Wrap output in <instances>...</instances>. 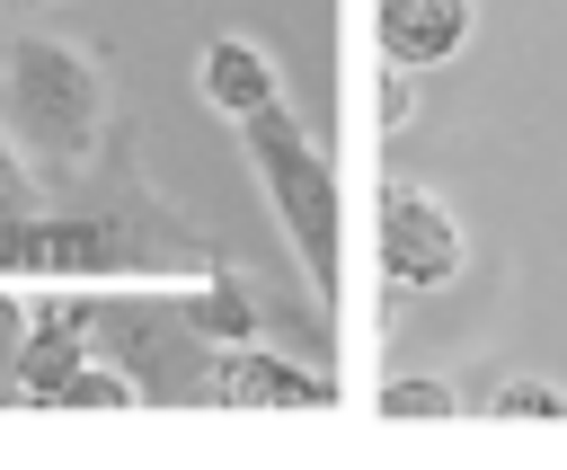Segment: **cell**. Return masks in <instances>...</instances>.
Returning <instances> with one entry per match:
<instances>
[{
	"label": "cell",
	"mask_w": 567,
	"mask_h": 470,
	"mask_svg": "<svg viewBox=\"0 0 567 470\" xmlns=\"http://www.w3.org/2000/svg\"><path fill=\"white\" fill-rule=\"evenodd\" d=\"M0 115H9V142L35 168L80 177L106 151L115 71H106V53H89L71 35H9V53H0Z\"/></svg>",
	"instance_id": "obj_1"
},
{
	"label": "cell",
	"mask_w": 567,
	"mask_h": 470,
	"mask_svg": "<svg viewBox=\"0 0 567 470\" xmlns=\"http://www.w3.org/2000/svg\"><path fill=\"white\" fill-rule=\"evenodd\" d=\"M239 151H248L257 186L275 195V213H284L292 248L328 275V257H337V177H328V160H319V142H310V124H301L284 98H266L257 115H239Z\"/></svg>",
	"instance_id": "obj_2"
},
{
	"label": "cell",
	"mask_w": 567,
	"mask_h": 470,
	"mask_svg": "<svg viewBox=\"0 0 567 470\" xmlns=\"http://www.w3.org/2000/svg\"><path fill=\"white\" fill-rule=\"evenodd\" d=\"M461 266H470L461 213L416 177H381V275L399 293H443L461 284Z\"/></svg>",
	"instance_id": "obj_3"
},
{
	"label": "cell",
	"mask_w": 567,
	"mask_h": 470,
	"mask_svg": "<svg viewBox=\"0 0 567 470\" xmlns=\"http://www.w3.org/2000/svg\"><path fill=\"white\" fill-rule=\"evenodd\" d=\"M204 399H221V408H337V381L292 364V355H266L257 337H239V346L204 355Z\"/></svg>",
	"instance_id": "obj_4"
},
{
	"label": "cell",
	"mask_w": 567,
	"mask_h": 470,
	"mask_svg": "<svg viewBox=\"0 0 567 470\" xmlns=\"http://www.w3.org/2000/svg\"><path fill=\"white\" fill-rule=\"evenodd\" d=\"M89 355H97V346H89V302H44V310H27L18 372H9V399H35V408H53V399H62V381H71Z\"/></svg>",
	"instance_id": "obj_5"
},
{
	"label": "cell",
	"mask_w": 567,
	"mask_h": 470,
	"mask_svg": "<svg viewBox=\"0 0 567 470\" xmlns=\"http://www.w3.org/2000/svg\"><path fill=\"white\" fill-rule=\"evenodd\" d=\"M470 27H478V0H381V9H372V44H381V62H399V71L452 62V53L470 44Z\"/></svg>",
	"instance_id": "obj_6"
},
{
	"label": "cell",
	"mask_w": 567,
	"mask_h": 470,
	"mask_svg": "<svg viewBox=\"0 0 567 470\" xmlns=\"http://www.w3.org/2000/svg\"><path fill=\"white\" fill-rule=\"evenodd\" d=\"M195 89H204V106L213 115H257L266 98H284V80H275V62H266V44H248V35H213L204 44V62H195Z\"/></svg>",
	"instance_id": "obj_7"
},
{
	"label": "cell",
	"mask_w": 567,
	"mask_h": 470,
	"mask_svg": "<svg viewBox=\"0 0 567 470\" xmlns=\"http://www.w3.org/2000/svg\"><path fill=\"white\" fill-rule=\"evenodd\" d=\"M177 310H186V328H195L204 346H239V337H257V319H266V310H257V284H248L239 266H213V284L186 293Z\"/></svg>",
	"instance_id": "obj_8"
},
{
	"label": "cell",
	"mask_w": 567,
	"mask_h": 470,
	"mask_svg": "<svg viewBox=\"0 0 567 470\" xmlns=\"http://www.w3.org/2000/svg\"><path fill=\"white\" fill-rule=\"evenodd\" d=\"M381 417L443 426V417H461V390H452V381H434V372H399V381H381Z\"/></svg>",
	"instance_id": "obj_9"
},
{
	"label": "cell",
	"mask_w": 567,
	"mask_h": 470,
	"mask_svg": "<svg viewBox=\"0 0 567 470\" xmlns=\"http://www.w3.org/2000/svg\"><path fill=\"white\" fill-rule=\"evenodd\" d=\"M487 417H567V390H558V381H523V372H514V381H496V390H487Z\"/></svg>",
	"instance_id": "obj_10"
},
{
	"label": "cell",
	"mask_w": 567,
	"mask_h": 470,
	"mask_svg": "<svg viewBox=\"0 0 567 470\" xmlns=\"http://www.w3.org/2000/svg\"><path fill=\"white\" fill-rule=\"evenodd\" d=\"M18 213H35V160L9 142V124H0V222H18Z\"/></svg>",
	"instance_id": "obj_11"
},
{
	"label": "cell",
	"mask_w": 567,
	"mask_h": 470,
	"mask_svg": "<svg viewBox=\"0 0 567 470\" xmlns=\"http://www.w3.org/2000/svg\"><path fill=\"white\" fill-rule=\"evenodd\" d=\"M372 115H381V124H390V133H399V124H408V115H416V89H408V71H399V62H390V71H381V98H372Z\"/></svg>",
	"instance_id": "obj_12"
},
{
	"label": "cell",
	"mask_w": 567,
	"mask_h": 470,
	"mask_svg": "<svg viewBox=\"0 0 567 470\" xmlns=\"http://www.w3.org/2000/svg\"><path fill=\"white\" fill-rule=\"evenodd\" d=\"M18 337H27V302L0 293V399H9V372H18Z\"/></svg>",
	"instance_id": "obj_13"
}]
</instances>
